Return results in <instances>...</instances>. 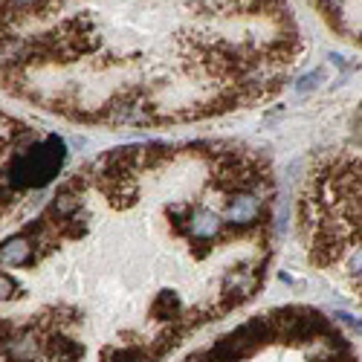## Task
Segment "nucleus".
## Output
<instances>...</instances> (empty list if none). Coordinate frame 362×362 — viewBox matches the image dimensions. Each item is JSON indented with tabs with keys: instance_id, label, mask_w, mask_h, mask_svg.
Masks as SVG:
<instances>
[{
	"instance_id": "11",
	"label": "nucleus",
	"mask_w": 362,
	"mask_h": 362,
	"mask_svg": "<svg viewBox=\"0 0 362 362\" xmlns=\"http://www.w3.org/2000/svg\"><path fill=\"white\" fill-rule=\"evenodd\" d=\"M134 362H154V359H151V357L145 354V357H139V359H134Z\"/></svg>"
},
{
	"instance_id": "10",
	"label": "nucleus",
	"mask_w": 362,
	"mask_h": 362,
	"mask_svg": "<svg viewBox=\"0 0 362 362\" xmlns=\"http://www.w3.org/2000/svg\"><path fill=\"white\" fill-rule=\"evenodd\" d=\"M186 362H212V357L209 354H191Z\"/></svg>"
},
{
	"instance_id": "3",
	"label": "nucleus",
	"mask_w": 362,
	"mask_h": 362,
	"mask_svg": "<svg viewBox=\"0 0 362 362\" xmlns=\"http://www.w3.org/2000/svg\"><path fill=\"white\" fill-rule=\"evenodd\" d=\"M319 12L330 21L336 32L345 35L348 41L359 38V0H313Z\"/></svg>"
},
{
	"instance_id": "1",
	"label": "nucleus",
	"mask_w": 362,
	"mask_h": 362,
	"mask_svg": "<svg viewBox=\"0 0 362 362\" xmlns=\"http://www.w3.org/2000/svg\"><path fill=\"white\" fill-rule=\"evenodd\" d=\"M287 0H32L0 6V87L18 96L79 70L110 79L96 122L154 125V61L168 119H195L255 101L287 79L302 56Z\"/></svg>"
},
{
	"instance_id": "6",
	"label": "nucleus",
	"mask_w": 362,
	"mask_h": 362,
	"mask_svg": "<svg viewBox=\"0 0 362 362\" xmlns=\"http://www.w3.org/2000/svg\"><path fill=\"white\" fill-rule=\"evenodd\" d=\"M151 316L157 322H168V325H180V322H189L183 295L177 290H160L151 302Z\"/></svg>"
},
{
	"instance_id": "9",
	"label": "nucleus",
	"mask_w": 362,
	"mask_h": 362,
	"mask_svg": "<svg viewBox=\"0 0 362 362\" xmlns=\"http://www.w3.org/2000/svg\"><path fill=\"white\" fill-rule=\"evenodd\" d=\"M15 295V281H12L6 273H0V302H6Z\"/></svg>"
},
{
	"instance_id": "8",
	"label": "nucleus",
	"mask_w": 362,
	"mask_h": 362,
	"mask_svg": "<svg viewBox=\"0 0 362 362\" xmlns=\"http://www.w3.org/2000/svg\"><path fill=\"white\" fill-rule=\"evenodd\" d=\"M322 75H325L322 70H313L310 75H302V79H299V84H295V90H299V93H307V90H313V87L322 82Z\"/></svg>"
},
{
	"instance_id": "2",
	"label": "nucleus",
	"mask_w": 362,
	"mask_h": 362,
	"mask_svg": "<svg viewBox=\"0 0 362 362\" xmlns=\"http://www.w3.org/2000/svg\"><path fill=\"white\" fill-rule=\"evenodd\" d=\"M64 160H67V145H64L61 136L49 134L44 139H35L29 148H23L12 157L9 183L21 195L29 189H44L49 180H56Z\"/></svg>"
},
{
	"instance_id": "4",
	"label": "nucleus",
	"mask_w": 362,
	"mask_h": 362,
	"mask_svg": "<svg viewBox=\"0 0 362 362\" xmlns=\"http://www.w3.org/2000/svg\"><path fill=\"white\" fill-rule=\"evenodd\" d=\"M345 354H348V348L342 342V336L328 333V330L310 336V342L304 345V357L310 362H339Z\"/></svg>"
},
{
	"instance_id": "7",
	"label": "nucleus",
	"mask_w": 362,
	"mask_h": 362,
	"mask_svg": "<svg viewBox=\"0 0 362 362\" xmlns=\"http://www.w3.org/2000/svg\"><path fill=\"white\" fill-rule=\"evenodd\" d=\"M29 261H32V243L23 232H18V235H12L0 243V273H3V269L29 267Z\"/></svg>"
},
{
	"instance_id": "5",
	"label": "nucleus",
	"mask_w": 362,
	"mask_h": 362,
	"mask_svg": "<svg viewBox=\"0 0 362 362\" xmlns=\"http://www.w3.org/2000/svg\"><path fill=\"white\" fill-rule=\"evenodd\" d=\"M41 357H44V362H82L84 345L79 339H73V336L56 333V336H47L44 339Z\"/></svg>"
}]
</instances>
